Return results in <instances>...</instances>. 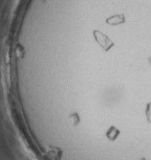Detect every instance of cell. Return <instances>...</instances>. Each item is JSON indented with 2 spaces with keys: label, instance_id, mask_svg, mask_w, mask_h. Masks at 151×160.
I'll return each instance as SVG.
<instances>
[{
  "label": "cell",
  "instance_id": "obj_1",
  "mask_svg": "<svg viewBox=\"0 0 151 160\" xmlns=\"http://www.w3.org/2000/svg\"><path fill=\"white\" fill-rule=\"evenodd\" d=\"M94 36H95L97 42L99 43V45L104 50V51H108L110 50V48L113 46V42L111 41V40L103 33L96 31L94 32Z\"/></svg>",
  "mask_w": 151,
  "mask_h": 160
},
{
  "label": "cell",
  "instance_id": "obj_2",
  "mask_svg": "<svg viewBox=\"0 0 151 160\" xmlns=\"http://www.w3.org/2000/svg\"><path fill=\"white\" fill-rule=\"evenodd\" d=\"M120 130L118 128H116L115 126H110V128L106 131V137L108 140H110V141H116V140L118 139V137L120 136Z\"/></svg>",
  "mask_w": 151,
  "mask_h": 160
},
{
  "label": "cell",
  "instance_id": "obj_3",
  "mask_svg": "<svg viewBox=\"0 0 151 160\" xmlns=\"http://www.w3.org/2000/svg\"><path fill=\"white\" fill-rule=\"evenodd\" d=\"M123 21H124V20H123V15H115V16H112L111 18L107 19V23L108 24H112V25L120 24V23H122Z\"/></svg>",
  "mask_w": 151,
  "mask_h": 160
},
{
  "label": "cell",
  "instance_id": "obj_4",
  "mask_svg": "<svg viewBox=\"0 0 151 160\" xmlns=\"http://www.w3.org/2000/svg\"><path fill=\"white\" fill-rule=\"evenodd\" d=\"M70 120H71V122L73 125H78L81 121V118H80V115L77 113V112H74L70 115Z\"/></svg>",
  "mask_w": 151,
  "mask_h": 160
},
{
  "label": "cell",
  "instance_id": "obj_5",
  "mask_svg": "<svg viewBox=\"0 0 151 160\" xmlns=\"http://www.w3.org/2000/svg\"><path fill=\"white\" fill-rule=\"evenodd\" d=\"M145 117L147 122L151 124V102L147 103L146 108H145Z\"/></svg>",
  "mask_w": 151,
  "mask_h": 160
},
{
  "label": "cell",
  "instance_id": "obj_6",
  "mask_svg": "<svg viewBox=\"0 0 151 160\" xmlns=\"http://www.w3.org/2000/svg\"><path fill=\"white\" fill-rule=\"evenodd\" d=\"M148 61H149V63H150V66H151V56L148 58Z\"/></svg>",
  "mask_w": 151,
  "mask_h": 160
},
{
  "label": "cell",
  "instance_id": "obj_7",
  "mask_svg": "<svg viewBox=\"0 0 151 160\" xmlns=\"http://www.w3.org/2000/svg\"><path fill=\"white\" fill-rule=\"evenodd\" d=\"M140 160H146V159H145V158H144V157H143V158H141V159H140Z\"/></svg>",
  "mask_w": 151,
  "mask_h": 160
}]
</instances>
